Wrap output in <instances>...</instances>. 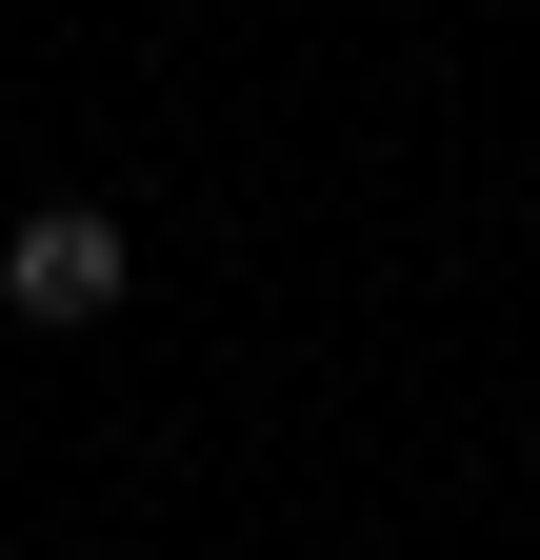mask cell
Returning a JSON list of instances; mask_svg holds the SVG:
<instances>
[{
    "label": "cell",
    "instance_id": "obj_1",
    "mask_svg": "<svg viewBox=\"0 0 540 560\" xmlns=\"http://www.w3.org/2000/svg\"><path fill=\"white\" fill-rule=\"evenodd\" d=\"M120 280H141V241L101 200H21L0 221V320H120Z\"/></svg>",
    "mask_w": 540,
    "mask_h": 560
}]
</instances>
